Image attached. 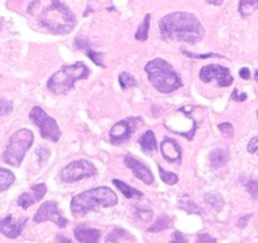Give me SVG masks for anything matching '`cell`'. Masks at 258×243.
<instances>
[{"mask_svg":"<svg viewBox=\"0 0 258 243\" xmlns=\"http://www.w3.org/2000/svg\"><path fill=\"white\" fill-rule=\"evenodd\" d=\"M119 84H120L121 89H128L133 88V86H137V80L131 74L121 73L119 75Z\"/></svg>","mask_w":258,"mask_h":243,"instance_id":"4316f807","label":"cell"},{"mask_svg":"<svg viewBox=\"0 0 258 243\" xmlns=\"http://www.w3.org/2000/svg\"><path fill=\"white\" fill-rule=\"evenodd\" d=\"M238 11L243 17H248L258 11V0H240Z\"/></svg>","mask_w":258,"mask_h":243,"instance_id":"44dd1931","label":"cell"},{"mask_svg":"<svg viewBox=\"0 0 258 243\" xmlns=\"http://www.w3.org/2000/svg\"><path fill=\"white\" fill-rule=\"evenodd\" d=\"M140 122V118H128L118 122L110 130V135H109L110 142L114 143V145L126 142L129 138L132 137V135L135 133L136 128H137Z\"/></svg>","mask_w":258,"mask_h":243,"instance_id":"8fae6325","label":"cell"},{"mask_svg":"<svg viewBox=\"0 0 258 243\" xmlns=\"http://www.w3.org/2000/svg\"><path fill=\"white\" fill-rule=\"evenodd\" d=\"M178 207H180L181 209L186 210V212H188V213H195V214H200V208L198 207V205L195 204L192 200L188 199L187 197H183V198H181L180 200H178Z\"/></svg>","mask_w":258,"mask_h":243,"instance_id":"cb8c5ba5","label":"cell"},{"mask_svg":"<svg viewBox=\"0 0 258 243\" xmlns=\"http://www.w3.org/2000/svg\"><path fill=\"white\" fill-rule=\"evenodd\" d=\"M158 171H160L161 180L167 185H175L178 181V176L173 172H168V171L163 170V167L158 166Z\"/></svg>","mask_w":258,"mask_h":243,"instance_id":"83f0119b","label":"cell"},{"mask_svg":"<svg viewBox=\"0 0 258 243\" xmlns=\"http://www.w3.org/2000/svg\"><path fill=\"white\" fill-rule=\"evenodd\" d=\"M75 238L80 243H99L100 240V232L94 228H86L80 225V227L75 228Z\"/></svg>","mask_w":258,"mask_h":243,"instance_id":"2e32d148","label":"cell"},{"mask_svg":"<svg viewBox=\"0 0 258 243\" xmlns=\"http://www.w3.org/2000/svg\"><path fill=\"white\" fill-rule=\"evenodd\" d=\"M47 193V187L43 183H39L32 187V189L29 192L23 193V194L19 197L18 199V205L23 209H28L29 207H32L33 204H36L37 202L42 199V198L46 195Z\"/></svg>","mask_w":258,"mask_h":243,"instance_id":"5bb4252c","label":"cell"},{"mask_svg":"<svg viewBox=\"0 0 258 243\" xmlns=\"http://www.w3.org/2000/svg\"><path fill=\"white\" fill-rule=\"evenodd\" d=\"M247 150L249 153H255V155H258V136H255V137H253L252 140L249 141V143H248L247 146Z\"/></svg>","mask_w":258,"mask_h":243,"instance_id":"e575fe53","label":"cell"},{"mask_svg":"<svg viewBox=\"0 0 258 243\" xmlns=\"http://www.w3.org/2000/svg\"><path fill=\"white\" fill-rule=\"evenodd\" d=\"M257 116H258V110H257Z\"/></svg>","mask_w":258,"mask_h":243,"instance_id":"f6af8a7d","label":"cell"},{"mask_svg":"<svg viewBox=\"0 0 258 243\" xmlns=\"http://www.w3.org/2000/svg\"><path fill=\"white\" fill-rule=\"evenodd\" d=\"M199 78L205 84L217 81V85L220 86V88H228L234 81L233 76L230 75L229 69L218 65V64H210V65L202 68L199 73Z\"/></svg>","mask_w":258,"mask_h":243,"instance_id":"9c48e42d","label":"cell"},{"mask_svg":"<svg viewBox=\"0 0 258 243\" xmlns=\"http://www.w3.org/2000/svg\"><path fill=\"white\" fill-rule=\"evenodd\" d=\"M218 128H219V131L225 137H232L233 133H234V128H233L230 123H222V125L218 126Z\"/></svg>","mask_w":258,"mask_h":243,"instance_id":"4dcf8cb0","label":"cell"},{"mask_svg":"<svg viewBox=\"0 0 258 243\" xmlns=\"http://www.w3.org/2000/svg\"><path fill=\"white\" fill-rule=\"evenodd\" d=\"M29 118L39 128L41 136L44 140H49L51 142H57L59 140L61 131H59L58 125L41 106H33L29 113Z\"/></svg>","mask_w":258,"mask_h":243,"instance_id":"52a82bcc","label":"cell"},{"mask_svg":"<svg viewBox=\"0 0 258 243\" xmlns=\"http://www.w3.org/2000/svg\"><path fill=\"white\" fill-rule=\"evenodd\" d=\"M14 181H16V176L11 170L0 167V193L8 190L13 185Z\"/></svg>","mask_w":258,"mask_h":243,"instance_id":"ffe728a7","label":"cell"},{"mask_svg":"<svg viewBox=\"0 0 258 243\" xmlns=\"http://www.w3.org/2000/svg\"><path fill=\"white\" fill-rule=\"evenodd\" d=\"M96 173V167L94 166L93 162L88 160H76L69 163L68 166H64L59 172V178L63 183H76L83 178L91 177Z\"/></svg>","mask_w":258,"mask_h":243,"instance_id":"ba28073f","label":"cell"},{"mask_svg":"<svg viewBox=\"0 0 258 243\" xmlns=\"http://www.w3.org/2000/svg\"><path fill=\"white\" fill-rule=\"evenodd\" d=\"M124 162H125V165L132 170L133 175L137 178H140L142 183H145V184L147 185L152 184L153 180H155L152 171H151L150 167H147L142 161L137 160V158H135L133 156H125Z\"/></svg>","mask_w":258,"mask_h":243,"instance_id":"4fadbf2b","label":"cell"},{"mask_svg":"<svg viewBox=\"0 0 258 243\" xmlns=\"http://www.w3.org/2000/svg\"><path fill=\"white\" fill-rule=\"evenodd\" d=\"M205 202L217 210H219L224 205V200H223L222 195L215 194V193H210V194L205 195Z\"/></svg>","mask_w":258,"mask_h":243,"instance_id":"484cf974","label":"cell"},{"mask_svg":"<svg viewBox=\"0 0 258 243\" xmlns=\"http://www.w3.org/2000/svg\"><path fill=\"white\" fill-rule=\"evenodd\" d=\"M116 203H118V197L113 190L106 187L94 188L73 198L71 212L74 217L80 218L91 210L114 207Z\"/></svg>","mask_w":258,"mask_h":243,"instance_id":"7a4b0ae2","label":"cell"},{"mask_svg":"<svg viewBox=\"0 0 258 243\" xmlns=\"http://www.w3.org/2000/svg\"><path fill=\"white\" fill-rule=\"evenodd\" d=\"M113 184L115 185L116 189H118L119 192L124 195V197L128 198V199H135V198H142L143 197V193L141 192V190H137V189H135V188L129 187V185H126L125 183H123V181L118 180V178H114Z\"/></svg>","mask_w":258,"mask_h":243,"instance_id":"ac0fdd59","label":"cell"},{"mask_svg":"<svg viewBox=\"0 0 258 243\" xmlns=\"http://www.w3.org/2000/svg\"><path fill=\"white\" fill-rule=\"evenodd\" d=\"M161 37L165 41L197 44L204 38V27L197 16L187 12H175L163 17L158 23Z\"/></svg>","mask_w":258,"mask_h":243,"instance_id":"6da1fadb","label":"cell"},{"mask_svg":"<svg viewBox=\"0 0 258 243\" xmlns=\"http://www.w3.org/2000/svg\"><path fill=\"white\" fill-rule=\"evenodd\" d=\"M105 243H116V240L114 239L113 235H110V237H108V239H106Z\"/></svg>","mask_w":258,"mask_h":243,"instance_id":"7bdbcfd3","label":"cell"},{"mask_svg":"<svg viewBox=\"0 0 258 243\" xmlns=\"http://www.w3.org/2000/svg\"><path fill=\"white\" fill-rule=\"evenodd\" d=\"M75 46H76V48L86 51V49L90 47V42H89V39L84 38V37H78V38L75 39Z\"/></svg>","mask_w":258,"mask_h":243,"instance_id":"836d02e7","label":"cell"},{"mask_svg":"<svg viewBox=\"0 0 258 243\" xmlns=\"http://www.w3.org/2000/svg\"><path fill=\"white\" fill-rule=\"evenodd\" d=\"M254 79H255V81H257V83H258V70L255 71V74H254Z\"/></svg>","mask_w":258,"mask_h":243,"instance_id":"ee69618b","label":"cell"},{"mask_svg":"<svg viewBox=\"0 0 258 243\" xmlns=\"http://www.w3.org/2000/svg\"><path fill=\"white\" fill-rule=\"evenodd\" d=\"M33 220L34 223H43L47 222V220H52V222L56 223V224L61 228L68 225V219L62 215L61 210L57 207V203L53 202V200L43 203V204L39 207V209L37 210Z\"/></svg>","mask_w":258,"mask_h":243,"instance_id":"30bf717a","label":"cell"},{"mask_svg":"<svg viewBox=\"0 0 258 243\" xmlns=\"http://www.w3.org/2000/svg\"><path fill=\"white\" fill-rule=\"evenodd\" d=\"M85 53H86V56H88L94 64H95V65L100 66V68H105V65L103 64V59H101L103 53H99V52L93 51V49H91V47H89V48L86 49Z\"/></svg>","mask_w":258,"mask_h":243,"instance_id":"f1b7e54d","label":"cell"},{"mask_svg":"<svg viewBox=\"0 0 258 243\" xmlns=\"http://www.w3.org/2000/svg\"><path fill=\"white\" fill-rule=\"evenodd\" d=\"M210 165L215 168L223 167L229 161V152L225 148H215L210 153Z\"/></svg>","mask_w":258,"mask_h":243,"instance_id":"e0dca14e","label":"cell"},{"mask_svg":"<svg viewBox=\"0 0 258 243\" xmlns=\"http://www.w3.org/2000/svg\"><path fill=\"white\" fill-rule=\"evenodd\" d=\"M171 224H172V219L168 218L167 215H162V217H160L156 220V223H153V225H151V227L148 228V232H162V230H166L167 228H170Z\"/></svg>","mask_w":258,"mask_h":243,"instance_id":"7402d4cb","label":"cell"},{"mask_svg":"<svg viewBox=\"0 0 258 243\" xmlns=\"http://www.w3.org/2000/svg\"><path fill=\"white\" fill-rule=\"evenodd\" d=\"M26 224L27 218L14 219L13 215L9 214L6 218H3V219H0V234H4L6 237L14 239V238L21 235Z\"/></svg>","mask_w":258,"mask_h":243,"instance_id":"7c38bea8","label":"cell"},{"mask_svg":"<svg viewBox=\"0 0 258 243\" xmlns=\"http://www.w3.org/2000/svg\"><path fill=\"white\" fill-rule=\"evenodd\" d=\"M242 181L243 185H244L245 189H247V192L250 194V197H252L253 199H258V180L245 177L242 178Z\"/></svg>","mask_w":258,"mask_h":243,"instance_id":"d4e9b609","label":"cell"},{"mask_svg":"<svg viewBox=\"0 0 258 243\" xmlns=\"http://www.w3.org/2000/svg\"><path fill=\"white\" fill-rule=\"evenodd\" d=\"M197 243H217L213 237H210L209 234H200L198 237Z\"/></svg>","mask_w":258,"mask_h":243,"instance_id":"8d00e7d4","label":"cell"},{"mask_svg":"<svg viewBox=\"0 0 258 243\" xmlns=\"http://www.w3.org/2000/svg\"><path fill=\"white\" fill-rule=\"evenodd\" d=\"M170 243H187V240H186V238L183 237L182 233H181V232H175L172 240H171Z\"/></svg>","mask_w":258,"mask_h":243,"instance_id":"74e56055","label":"cell"},{"mask_svg":"<svg viewBox=\"0 0 258 243\" xmlns=\"http://www.w3.org/2000/svg\"><path fill=\"white\" fill-rule=\"evenodd\" d=\"M150 23H151V14H146L145 19H143L142 23L140 24L137 29V33H136V39L138 41H147L148 38V31H150Z\"/></svg>","mask_w":258,"mask_h":243,"instance_id":"603a6c76","label":"cell"},{"mask_svg":"<svg viewBox=\"0 0 258 243\" xmlns=\"http://www.w3.org/2000/svg\"><path fill=\"white\" fill-rule=\"evenodd\" d=\"M33 140L34 136L32 131L26 130V128L17 131L14 135L11 136L6 151H4V162L14 167H19L26 156V152L33 145Z\"/></svg>","mask_w":258,"mask_h":243,"instance_id":"8992f818","label":"cell"},{"mask_svg":"<svg viewBox=\"0 0 258 243\" xmlns=\"http://www.w3.org/2000/svg\"><path fill=\"white\" fill-rule=\"evenodd\" d=\"M36 152H37V156H38V158H39V162H41V163H44L47 160H48V157H49V150H48V148L41 146V147L37 148Z\"/></svg>","mask_w":258,"mask_h":243,"instance_id":"1f68e13d","label":"cell"},{"mask_svg":"<svg viewBox=\"0 0 258 243\" xmlns=\"http://www.w3.org/2000/svg\"><path fill=\"white\" fill-rule=\"evenodd\" d=\"M138 217L142 218V219L146 220V222H148V220H151V218H152V212H151V210L140 209L138 210Z\"/></svg>","mask_w":258,"mask_h":243,"instance_id":"f35d334b","label":"cell"},{"mask_svg":"<svg viewBox=\"0 0 258 243\" xmlns=\"http://www.w3.org/2000/svg\"><path fill=\"white\" fill-rule=\"evenodd\" d=\"M151 84L156 90L162 94L172 93L182 86L180 76L175 69L163 58H155L146 65L145 68Z\"/></svg>","mask_w":258,"mask_h":243,"instance_id":"277c9868","label":"cell"},{"mask_svg":"<svg viewBox=\"0 0 258 243\" xmlns=\"http://www.w3.org/2000/svg\"><path fill=\"white\" fill-rule=\"evenodd\" d=\"M182 53L186 54L187 57H191V58H210V57H222L220 54L217 53H205V54H197V53H191V52H187L186 49H182Z\"/></svg>","mask_w":258,"mask_h":243,"instance_id":"d6a6232c","label":"cell"},{"mask_svg":"<svg viewBox=\"0 0 258 243\" xmlns=\"http://www.w3.org/2000/svg\"><path fill=\"white\" fill-rule=\"evenodd\" d=\"M161 152L168 162H177L181 160V147L175 140L165 138L161 143Z\"/></svg>","mask_w":258,"mask_h":243,"instance_id":"9a60e30c","label":"cell"},{"mask_svg":"<svg viewBox=\"0 0 258 243\" xmlns=\"http://www.w3.org/2000/svg\"><path fill=\"white\" fill-rule=\"evenodd\" d=\"M232 99L235 101H244L245 99H247V94L239 93L237 89H234V90H233V94H232Z\"/></svg>","mask_w":258,"mask_h":243,"instance_id":"d590c367","label":"cell"},{"mask_svg":"<svg viewBox=\"0 0 258 243\" xmlns=\"http://www.w3.org/2000/svg\"><path fill=\"white\" fill-rule=\"evenodd\" d=\"M89 75H90V70L85 64L76 63L73 65H66L48 79L47 88L53 94L63 95L73 90L76 81L88 79Z\"/></svg>","mask_w":258,"mask_h":243,"instance_id":"5b68a950","label":"cell"},{"mask_svg":"<svg viewBox=\"0 0 258 243\" xmlns=\"http://www.w3.org/2000/svg\"><path fill=\"white\" fill-rule=\"evenodd\" d=\"M56 243H73L69 238L63 237V235H57L56 237Z\"/></svg>","mask_w":258,"mask_h":243,"instance_id":"60d3db41","label":"cell"},{"mask_svg":"<svg viewBox=\"0 0 258 243\" xmlns=\"http://www.w3.org/2000/svg\"><path fill=\"white\" fill-rule=\"evenodd\" d=\"M39 22L44 28L56 34L71 33L76 26V18L71 9L59 0H52L51 4L43 9Z\"/></svg>","mask_w":258,"mask_h":243,"instance_id":"3957f363","label":"cell"},{"mask_svg":"<svg viewBox=\"0 0 258 243\" xmlns=\"http://www.w3.org/2000/svg\"><path fill=\"white\" fill-rule=\"evenodd\" d=\"M239 76L242 79H244V80H249V79H250L249 69H247V68L240 69V70H239Z\"/></svg>","mask_w":258,"mask_h":243,"instance_id":"ab89813d","label":"cell"},{"mask_svg":"<svg viewBox=\"0 0 258 243\" xmlns=\"http://www.w3.org/2000/svg\"><path fill=\"white\" fill-rule=\"evenodd\" d=\"M13 110V103L7 99H0V116L7 115Z\"/></svg>","mask_w":258,"mask_h":243,"instance_id":"f546056e","label":"cell"},{"mask_svg":"<svg viewBox=\"0 0 258 243\" xmlns=\"http://www.w3.org/2000/svg\"><path fill=\"white\" fill-rule=\"evenodd\" d=\"M140 145L145 153H151L153 152V151L157 150L158 146H157V141H156V137H155V133H153L152 131H147V132H145V135L141 137Z\"/></svg>","mask_w":258,"mask_h":243,"instance_id":"d6986e66","label":"cell"},{"mask_svg":"<svg viewBox=\"0 0 258 243\" xmlns=\"http://www.w3.org/2000/svg\"><path fill=\"white\" fill-rule=\"evenodd\" d=\"M224 0H207V3L213 4V6H222Z\"/></svg>","mask_w":258,"mask_h":243,"instance_id":"b9f144b4","label":"cell"}]
</instances>
